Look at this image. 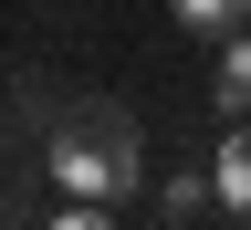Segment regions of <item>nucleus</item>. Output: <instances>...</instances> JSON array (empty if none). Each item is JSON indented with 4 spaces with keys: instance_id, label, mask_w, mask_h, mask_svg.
Wrapping results in <instances>:
<instances>
[{
    "instance_id": "7ed1b4c3",
    "label": "nucleus",
    "mask_w": 251,
    "mask_h": 230,
    "mask_svg": "<svg viewBox=\"0 0 251 230\" xmlns=\"http://www.w3.org/2000/svg\"><path fill=\"white\" fill-rule=\"evenodd\" d=\"M209 94H220V115H251V21L220 31V74H209Z\"/></svg>"
},
{
    "instance_id": "39448f33",
    "label": "nucleus",
    "mask_w": 251,
    "mask_h": 230,
    "mask_svg": "<svg viewBox=\"0 0 251 230\" xmlns=\"http://www.w3.org/2000/svg\"><path fill=\"white\" fill-rule=\"evenodd\" d=\"M157 209H168V220H199V209H220L209 168H199V178H168V188H157Z\"/></svg>"
},
{
    "instance_id": "f03ea898",
    "label": "nucleus",
    "mask_w": 251,
    "mask_h": 230,
    "mask_svg": "<svg viewBox=\"0 0 251 230\" xmlns=\"http://www.w3.org/2000/svg\"><path fill=\"white\" fill-rule=\"evenodd\" d=\"M209 188H220V220H251V115H230V136L209 147Z\"/></svg>"
},
{
    "instance_id": "f257e3e1",
    "label": "nucleus",
    "mask_w": 251,
    "mask_h": 230,
    "mask_svg": "<svg viewBox=\"0 0 251 230\" xmlns=\"http://www.w3.org/2000/svg\"><path fill=\"white\" fill-rule=\"evenodd\" d=\"M42 168L74 188V199H136V178H147V136H136V115L115 105V94H63L52 126H42Z\"/></svg>"
},
{
    "instance_id": "20e7f679",
    "label": "nucleus",
    "mask_w": 251,
    "mask_h": 230,
    "mask_svg": "<svg viewBox=\"0 0 251 230\" xmlns=\"http://www.w3.org/2000/svg\"><path fill=\"white\" fill-rule=\"evenodd\" d=\"M168 11H178L188 31H241V21H251V0H168Z\"/></svg>"
}]
</instances>
